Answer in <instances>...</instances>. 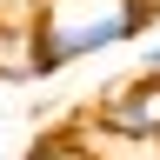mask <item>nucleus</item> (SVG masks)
<instances>
[{"instance_id":"obj_1","label":"nucleus","mask_w":160,"mask_h":160,"mask_svg":"<svg viewBox=\"0 0 160 160\" xmlns=\"http://www.w3.org/2000/svg\"><path fill=\"white\" fill-rule=\"evenodd\" d=\"M153 7L147 0H40L33 27H40V80H53L60 67L107 47H127V40L147 33Z\"/></svg>"},{"instance_id":"obj_2","label":"nucleus","mask_w":160,"mask_h":160,"mask_svg":"<svg viewBox=\"0 0 160 160\" xmlns=\"http://www.w3.org/2000/svg\"><path fill=\"white\" fill-rule=\"evenodd\" d=\"M93 127L120 133V140H140V147H160V73H140V80L107 87L100 107H93Z\"/></svg>"},{"instance_id":"obj_3","label":"nucleus","mask_w":160,"mask_h":160,"mask_svg":"<svg viewBox=\"0 0 160 160\" xmlns=\"http://www.w3.org/2000/svg\"><path fill=\"white\" fill-rule=\"evenodd\" d=\"M40 80V27L33 13H0V87Z\"/></svg>"},{"instance_id":"obj_4","label":"nucleus","mask_w":160,"mask_h":160,"mask_svg":"<svg viewBox=\"0 0 160 160\" xmlns=\"http://www.w3.org/2000/svg\"><path fill=\"white\" fill-rule=\"evenodd\" d=\"M0 13H40V0H0Z\"/></svg>"},{"instance_id":"obj_5","label":"nucleus","mask_w":160,"mask_h":160,"mask_svg":"<svg viewBox=\"0 0 160 160\" xmlns=\"http://www.w3.org/2000/svg\"><path fill=\"white\" fill-rule=\"evenodd\" d=\"M140 73H160V47H147V53H140Z\"/></svg>"}]
</instances>
